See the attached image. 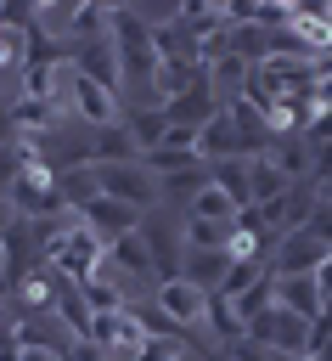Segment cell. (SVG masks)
I'll return each instance as SVG.
<instances>
[{
  "instance_id": "6da1fadb",
  "label": "cell",
  "mask_w": 332,
  "mask_h": 361,
  "mask_svg": "<svg viewBox=\"0 0 332 361\" xmlns=\"http://www.w3.org/2000/svg\"><path fill=\"white\" fill-rule=\"evenodd\" d=\"M107 39H113V51H118L124 85H129V79H146V85H152V73H158L152 23H146L141 11H129V6H113V11H107Z\"/></svg>"
},
{
  "instance_id": "7a4b0ae2",
  "label": "cell",
  "mask_w": 332,
  "mask_h": 361,
  "mask_svg": "<svg viewBox=\"0 0 332 361\" xmlns=\"http://www.w3.org/2000/svg\"><path fill=\"white\" fill-rule=\"evenodd\" d=\"M96 186H101V197H113V203H124V209H135V214L163 203V180L146 175L141 158H135V164H96Z\"/></svg>"
},
{
  "instance_id": "3957f363",
  "label": "cell",
  "mask_w": 332,
  "mask_h": 361,
  "mask_svg": "<svg viewBox=\"0 0 332 361\" xmlns=\"http://www.w3.org/2000/svg\"><path fill=\"white\" fill-rule=\"evenodd\" d=\"M248 338L264 344V350H276V355H309V322L293 316V310H281V305L248 316Z\"/></svg>"
},
{
  "instance_id": "277c9868",
  "label": "cell",
  "mask_w": 332,
  "mask_h": 361,
  "mask_svg": "<svg viewBox=\"0 0 332 361\" xmlns=\"http://www.w3.org/2000/svg\"><path fill=\"white\" fill-rule=\"evenodd\" d=\"M101 265H107V237H101V231H90L84 220L73 226V237L62 243V254L51 259V271H56V276H68L73 288H79V282H90V276H101Z\"/></svg>"
},
{
  "instance_id": "5b68a950",
  "label": "cell",
  "mask_w": 332,
  "mask_h": 361,
  "mask_svg": "<svg viewBox=\"0 0 332 361\" xmlns=\"http://www.w3.org/2000/svg\"><path fill=\"white\" fill-rule=\"evenodd\" d=\"M326 254H332V243L304 226V231H287V237L270 243V271L276 276H315L326 265Z\"/></svg>"
},
{
  "instance_id": "8992f818",
  "label": "cell",
  "mask_w": 332,
  "mask_h": 361,
  "mask_svg": "<svg viewBox=\"0 0 332 361\" xmlns=\"http://www.w3.org/2000/svg\"><path fill=\"white\" fill-rule=\"evenodd\" d=\"M68 113H79L90 130H107V124H118V118H124V113H118V90H107V85L84 79L73 62H68Z\"/></svg>"
},
{
  "instance_id": "52a82bcc",
  "label": "cell",
  "mask_w": 332,
  "mask_h": 361,
  "mask_svg": "<svg viewBox=\"0 0 332 361\" xmlns=\"http://www.w3.org/2000/svg\"><path fill=\"white\" fill-rule=\"evenodd\" d=\"M6 118H11L17 141H39V135H56V130H62L68 102H34V96H11V102H6Z\"/></svg>"
},
{
  "instance_id": "ba28073f",
  "label": "cell",
  "mask_w": 332,
  "mask_h": 361,
  "mask_svg": "<svg viewBox=\"0 0 332 361\" xmlns=\"http://www.w3.org/2000/svg\"><path fill=\"white\" fill-rule=\"evenodd\" d=\"M203 305H208V293L197 288V282H186V276H174V282H158V316L169 322V327H197L203 322Z\"/></svg>"
},
{
  "instance_id": "9c48e42d",
  "label": "cell",
  "mask_w": 332,
  "mask_h": 361,
  "mask_svg": "<svg viewBox=\"0 0 332 361\" xmlns=\"http://www.w3.org/2000/svg\"><path fill=\"white\" fill-rule=\"evenodd\" d=\"M146 254H152V282H174L180 276V226L169 220H141Z\"/></svg>"
},
{
  "instance_id": "30bf717a",
  "label": "cell",
  "mask_w": 332,
  "mask_h": 361,
  "mask_svg": "<svg viewBox=\"0 0 332 361\" xmlns=\"http://www.w3.org/2000/svg\"><path fill=\"white\" fill-rule=\"evenodd\" d=\"M73 68H79L84 79L107 85V90H118V85H124V68H118V51H113V39H107V34H101V39H79V45H73Z\"/></svg>"
},
{
  "instance_id": "8fae6325",
  "label": "cell",
  "mask_w": 332,
  "mask_h": 361,
  "mask_svg": "<svg viewBox=\"0 0 332 361\" xmlns=\"http://www.w3.org/2000/svg\"><path fill=\"white\" fill-rule=\"evenodd\" d=\"M191 152H197L203 164H219V158H248V152H242V135H236V124H231V113H225V107H219V113L197 130Z\"/></svg>"
},
{
  "instance_id": "7c38bea8",
  "label": "cell",
  "mask_w": 332,
  "mask_h": 361,
  "mask_svg": "<svg viewBox=\"0 0 332 361\" xmlns=\"http://www.w3.org/2000/svg\"><path fill=\"white\" fill-rule=\"evenodd\" d=\"M135 158H141V147L129 141L124 118L107 124V130H90V141H84V164H90V169H96V164H135Z\"/></svg>"
},
{
  "instance_id": "4fadbf2b",
  "label": "cell",
  "mask_w": 332,
  "mask_h": 361,
  "mask_svg": "<svg viewBox=\"0 0 332 361\" xmlns=\"http://www.w3.org/2000/svg\"><path fill=\"white\" fill-rule=\"evenodd\" d=\"M152 51H158V62H174V68H191V62H203V45L174 23V17H163V23H152Z\"/></svg>"
},
{
  "instance_id": "5bb4252c",
  "label": "cell",
  "mask_w": 332,
  "mask_h": 361,
  "mask_svg": "<svg viewBox=\"0 0 332 361\" xmlns=\"http://www.w3.org/2000/svg\"><path fill=\"white\" fill-rule=\"evenodd\" d=\"M107 271H129L135 282H152V254H146V237H141V226L107 243ZM152 288H158V282H152Z\"/></svg>"
},
{
  "instance_id": "9a60e30c",
  "label": "cell",
  "mask_w": 332,
  "mask_h": 361,
  "mask_svg": "<svg viewBox=\"0 0 332 361\" xmlns=\"http://www.w3.org/2000/svg\"><path fill=\"white\" fill-rule=\"evenodd\" d=\"M276 305H281V310H293V316H304V322H315V316L326 310V299H321V282H315V276H276Z\"/></svg>"
},
{
  "instance_id": "2e32d148",
  "label": "cell",
  "mask_w": 332,
  "mask_h": 361,
  "mask_svg": "<svg viewBox=\"0 0 332 361\" xmlns=\"http://www.w3.org/2000/svg\"><path fill=\"white\" fill-rule=\"evenodd\" d=\"M264 164L298 186V180H309V141H304V135H281V141L264 147Z\"/></svg>"
},
{
  "instance_id": "e0dca14e",
  "label": "cell",
  "mask_w": 332,
  "mask_h": 361,
  "mask_svg": "<svg viewBox=\"0 0 332 361\" xmlns=\"http://www.w3.org/2000/svg\"><path fill=\"white\" fill-rule=\"evenodd\" d=\"M79 220H84V226H90V231H101V237H107V243H113V237H124V231H135V226H141V214H135V209H124V203H113V197H96V203H90V209H84V214H79Z\"/></svg>"
},
{
  "instance_id": "ac0fdd59",
  "label": "cell",
  "mask_w": 332,
  "mask_h": 361,
  "mask_svg": "<svg viewBox=\"0 0 332 361\" xmlns=\"http://www.w3.org/2000/svg\"><path fill=\"white\" fill-rule=\"evenodd\" d=\"M203 327H208L219 344H236V338H248V322H242L236 299H225V293H208V305H203Z\"/></svg>"
},
{
  "instance_id": "d6986e66",
  "label": "cell",
  "mask_w": 332,
  "mask_h": 361,
  "mask_svg": "<svg viewBox=\"0 0 332 361\" xmlns=\"http://www.w3.org/2000/svg\"><path fill=\"white\" fill-rule=\"evenodd\" d=\"M174 23L203 45V39H214V34H225L231 28V17H225V6H203V0H186L180 11H174Z\"/></svg>"
},
{
  "instance_id": "ffe728a7",
  "label": "cell",
  "mask_w": 332,
  "mask_h": 361,
  "mask_svg": "<svg viewBox=\"0 0 332 361\" xmlns=\"http://www.w3.org/2000/svg\"><path fill=\"white\" fill-rule=\"evenodd\" d=\"M56 282H62V276H56L51 265H34V271H28V282L17 288L11 310H17V316H23V310H56Z\"/></svg>"
},
{
  "instance_id": "44dd1931",
  "label": "cell",
  "mask_w": 332,
  "mask_h": 361,
  "mask_svg": "<svg viewBox=\"0 0 332 361\" xmlns=\"http://www.w3.org/2000/svg\"><path fill=\"white\" fill-rule=\"evenodd\" d=\"M124 130H129V141L141 147V152H152V147H163V135H169V113L152 102V107H135V113H124Z\"/></svg>"
},
{
  "instance_id": "7402d4cb",
  "label": "cell",
  "mask_w": 332,
  "mask_h": 361,
  "mask_svg": "<svg viewBox=\"0 0 332 361\" xmlns=\"http://www.w3.org/2000/svg\"><path fill=\"white\" fill-rule=\"evenodd\" d=\"M231 271V259H225V248H186V282H197L203 293H214L219 288V276Z\"/></svg>"
},
{
  "instance_id": "603a6c76",
  "label": "cell",
  "mask_w": 332,
  "mask_h": 361,
  "mask_svg": "<svg viewBox=\"0 0 332 361\" xmlns=\"http://www.w3.org/2000/svg\"><path fill=\"white\" fill-rule=\"evenodd\" d=\"M79 299H84V310L90 316H118L124 305H129V293L107 276V265H101V276H90V282H79Z\"/></svg>"
},
{
  "instance_id": "cb8c5ba5",
  "label": "cell",
  "mask_w": 332,
  "mask_h": 361,
  "mask_svg": "<svg viewBox=\"0 0 332 361\" xmlns=\"http://www.w3.org/2000/svg\"><path fill=\"white\" fill-rule=\"evenodd\" d=\"M135 361H208V350H197L186 333H152L135 350Z\"/></svg>"
},
{
  "instance_id": "d4e9b609",
  "label": "cell",
  "mask_w": 332,
  "mask_h": 361,
  "mask_svg": "<svg viewBox=\"0 0 332 361\" xmlns=\"http://www.w3.org/2000/svg\"><path fill=\"white\" fill-rule=\"evenodd\" d=\"M208 186H219L236 209H248V203H253V192H248V158H219V164H208Z\"/></svg>"
},
{
  "instance_id": "484cf974",
  "label": "cell",
  "mask_w": 332,
  "mask_h": 361,
  "mask_svg": "<svg viewBox=\"0 0 332 361\" xmlns=\"http://www.w3.org/2000/svg\"><path fill=\"white\" fill-rule=\"evenodd\" d=\"M56 192H62V203H68L73 214H84V209L101 197V186H96V169H56Z\"/></svg>"
},
{
  "instance_id": "4316f807",
  "label": "cell",
  "mask_w": 332,
  "mask_h": 361,
  "mask_svg": "<svg viewBox=\"0 0 332 361\" xmlns=\"http://www.w3.org/2000/svg\"><path fill=\"white\" fill-rule=\"evenodd\" d=\"M56 316L68 322V333H73V344H90V310H84V299H79V288L62 276L56 282Z\"/></svg>"
},
{
  "instance_id": "83f0119b",
  "label": "cell",
  "mask_w": 332,
  "mask_h": 361,
  "mask_svg": "<svg viewBox=\"0 0 332 361\" xmlns=\"http://www.w3.org/2000/svg\"><path fill=\"white\" fill-rule=\"evenodd\" d=\"M186 214H191V220H214V226H231V220H236V203H231L219 186H203V192H191V197H186Z\"/></svg>"
},
{
  "instance_id": "f1b7e54d",
  "label": "cell",
  "mask_w": 332,
  "mask_h": 361,
  "mask_svg": "<svg viewBox=\"0 0 332 361\" xmlns=\"http://www.w3.org/2000/svg\"><path fill=\"white\" fill-rule=\"evenodd\" d=\"M287 186H293V180H287V175H276V169L264 164V152H253V158H248V192H253V203H276Z\"/></svg>"
},
{
  "instance_id": "f546056e",
  "label": "cell",
  "mask_w": 332,
  "mask_h": 361,
  "mask_svg": "<svg viewBox=\"0 0 332 361\" xmlns=\"http://www.w3.org/2000/svg\"><path fill=\"white\" fill-rule=\"evenodd\" d=\"M264 271H270V259H231V271L219 276V288H214V293H225V299H242V293H248V288H253Z\"/></svg>"
},
{
  "instance_id": "4dcf8cb0",
  "label": "cell",
  "mask_w": 332,
  "mask_h": 361,
  "mask_svg": "<svg viewBox=\"0 0 332 361\" xmlns=\"http://www.w3.org/2000/svg\"><path fill=\"white\" fill-rule=\"evenodd\" d=\"M225 231H231V226H214V220H191V214H186L180 243H186V248H225Z\"/></svg>"
},
{
  "instance_id": "1f68e13d",
  "label": "cell",
  "mask_w": 332,
  "mask_h": 361,
  "mask_svg": "<svg viewBox=\"0 0 332 361\" xmlns=\"http://www.w3.org/2000/svg\"><path fill=\"white\" fill-rule=\"evenodd\" d=\"M270 305H276V271H264V276H259V282H253V288L236 299L242 322H248V316H259V310H270Z\"/></svg>"
},
{
  "instance_id": "d6a6232c",
  "label": "cell",
  "mask_w": 332,
  "mask_h": 361,
  "mask_svg": "<svg viewBox=\"0 0 332 361\" xmlns=\"http://www.w3.org/2000/svg\"><path fill=\"white\" fill-rule=\"evenodd\" d=\"M225 259H264V237H253V231H225Z\"/></svg>"
},
{
  "instance_id": "836d02e7",
  "label": "cell",
  "mask_w": 332,
  "mask_h": 361,
  "mask_svg": "<svg viewBox=\"0 0 332 361\" xmlns=\"http://www.w3.org/2000/svg\"><path fill=\"white\" fill-rule=\"evenodd\" d=\"M17 180H23V141H6L0 147V197H11Z\"/></svg>"
},
{
  "instance_id": "e575fe53",
  "label": "cell",
  "mask_w": 332,
  "mask_h": 361,
  "mask_svg": "<svg viewBox=\"0 0 332 361\" xmlns=\"http://www.w3.org/2000/svg\"><path fill=\"white\" fill-rule=\"evenodd\" d=\"M23 45H28V28L0 23V68H23Z\"/></svg>"
},
{
  "instance_id": "d590c367",
  "label": "cell",
  "mask_w": 332,
  "mask_h": 361,
  "mask_svg": "<svg viewBox=\"0 0 332 361\" xmlns=\"http://www.w3.org/2000/svg\"><path fill=\"white\" fill-rule=\"evenodd\" d=\"M309 231L332 243V197H326V192H315V209H309Z\"/></svg>"
},
{
  "instance_id": "8d00e7d4",
  "label": "cell",
  "mask_w": 332,
  "mask_h": 361,
  "mask_svg": "<svg viewBox=\"0 0 332 361\" xmlns=\"http://www.w3.org/2000/svg\"><path fill=\"white\" fill-rule=\"evenodd\" d=\"M231 361H270V350L264 344H253V338H236V344H219Z\"/></svg>"
},
{
  "instance_id": "74e56055",
  "label": "cell",
  "mask_w": 332,
  "mask_h": 361,
  "mask_svg": "<svg viewBox=\"0 0 332 361\" xmlns=\"http://www.w3.org/2000/svg\"><path fill=\"white\" fill-rule=\"evenodd\" d=\"M17 361H68V350H56V344H45V338H39V344H23V350H17Z\"/></svg>"
},
{
  "instance_id": "f35d334b",
  "label": "cell",
  "mask_w": 332,
  "mask_h": 361,
  "mask_svg": "<svg viewBox=\"0 0 332 361\" xmlns=\"http://www.w3.org/2000/svg\"><path fill=\"white\" fill-rule=\"evenodd\" d=\"M68 361H107V350H101V344H73Z\"/></svg>"
},
{
  "instance_id": "ab89813d",
  "label": "cell",
  "mask_w": 332,
  "mask_h": 361,
  "mask_svg": "<svg viewBox=\"0 0 332 361\" xmlns=\"http://www.w3.org/2000/svg\"><path fill=\"white\" fill-rule=\"evenodd\" d=\"M315 282H321V299H326V305H332V254H326V265H321V271H315Z\"/></svg>"
},
{
  "instance_id": "60d3db41",
  "label": "cell",
  "mask_w": 332,
  "mask_h": 361,
  "mask_svg": "<svg viewBox=\"0 0 332 361\" xmlns=\"http://www.w3.org/2000/svg\"><path fill=\"white\" fill-rule=\"evenodd\" d=\"M17 226V209H11V197H0V237Z\"/></svg>"
},
{
  "instance_id": "b9f144b4",
  "label": "cell",
  "mask_w": 332,
  "mask_h": 361,
  "mask_svg": "<svg viewBox=\"0 0 332 361\" xmlns=\"http://www.w3.org/2000/svg\"><path fill=\"white\" fill-rule=\"evenodd\" d=\"M6 141H17V130H11V118H6V107H0V147Z\"/></svg>"
},
{
  "instance_id": "7bdbcfd3",
  "label": "cell",
  "mask_w": 332,
  "mask_h": 361,
  "mask_svg": "<svg viewBox=\"0 0 332 361\" xmlns=\"http://www.w3.org/2000/svg\"><path fill=\"white\" fill-rule=\"evenodd\" d=\"M315 361H332V338H326V344H321V350H315Z\"/></svg>"
},
{
  "instance_id": "ee69618b",
  "label": "cell",
  "mask_w": 332,
  "mask_h": 361,
  "mask_svg": "<svg viewBox=\"0 0 332 361\" xmlns=\"http://www.w3.org/2000/svg\"><path fill=\"white\" fill-rule=\"evenodd\" d=\"M270 361H309V355H276V350H270Z\"/></svg>"
},
{
  "instance_id": "f6af8a7d",
  "label": "cell",
  "mask_w": 332,
  "mask_h": 361,
  "mask_svg": "<svg viewBox=\"0 0 332 361\" xmlns=\"http://www.w3.org/2000/svg\"><path fill=\"white\" fill-rule=\"evenodd\" d=\"M208 361H231V355H225V350H208Z\"/></svg>"
},
{
  "instance_id": "bcb514c9",
  "label": "cell",
  "mask_w": 332,
  "mask_h": 361,
  "mask_svg": "<svg viewBox=\"0 0 332 361\" xmlns=\"http://www.w3.org/2000/svg\"><path fill=\"white\" fill-rule=\"evenodd\" d=\"M0 322H11V310H6V316H0Z\"/></svg>"
}]
</instances>
